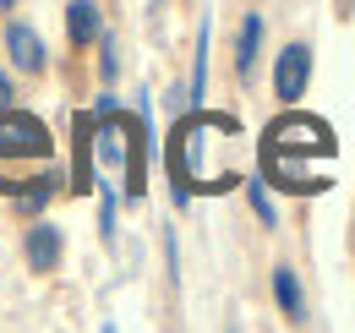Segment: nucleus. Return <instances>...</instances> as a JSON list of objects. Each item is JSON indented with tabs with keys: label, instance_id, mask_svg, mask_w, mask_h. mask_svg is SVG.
<instances>
[{
	"label": "nucleus",
	"instance_id": "8",
	"mask_svg": "<svg viewBox=\"0 0 355 333\" xmlns=\"http://www.w3.org/2000/svg\"><path fill=\"white\" fill-rule=\"evenodd\" d=\"M257 49H263V17L252 11V17L241 22V49H235V71H241V77H252V66H257Z\"/></svg>",
	"mask_w": 355,
	"mask_h": 333
},
{
	"label": "nucleus",
	"instance_id": "1",
	"mask_svg": "<svg viewBox=\"0 0 355 333\" xmlns=\"http://www.w3.org/2000/svg\"><path fill=\"white\" fill-rule=\"evenodd\" d=\"M328 153H334V131L317 121V115L290 110V115H279V121L263 131V180L311 197V191H322L328 180L306 164L311 159H328Z\"/></svg>",
	"mask_w": 355,
	"mask_h": 333
},
{
	"label": "nucleus",
	"instance_id": "11",
	"mask_svg": "<svg viewBox=\"0 0 355 333\" xmlns=\"http://www.w3.org/2000/svg\"><path fill=\"white\" fill-rule=\"evenodd\" d=\"M98 230H104V241H115V191L104 186V203H98Z\"/></svg>",
	"mask_w": 355,
	"mask_h": 333
},
{
	"label": "nucleus",
	"instance_id": "6",
	"mask_svg": "<svg viewBox=\"0 0 355 333\" xmlns=\"http://www.w3.org/2000/svg\"><path fill=\"white\" fill-rule=\"evenodd\" d=\"M273 300L290 323H306V300H301V284H295V268H273Z\"/></svg>",
	"mask_w": 355,
	"mask_h": 333
},
{
	"label": "nucleus",
	"instance_id": "7",
	"mask_svg": "<svg viewBox=\"0 0 355 333\" xmlns=\"http://www.w3.org/2000/svg\"><path fill=\"white\" fill-rule=\"evenodd\" d=\"M66 33H71V44H93L98 33H104L93 0H71V6H66Z\"/></svg>",
	"mask_w": 355,
	"mask_h": 333
},
{
	"label": "nucleus",
	"instance_id": "13",
	"mask_svg": "<svg viewBox=\"0 0 355 333\" xmlns=\"http://www.w3.org/2000/svg\"><path fill=\"white\" fill-rule=\"evenodd\" d=\"M11 6H17V0H0V11H11Z\"/></svg>",
	"mask_w": 355,
	"mask_h": 333
},
{
	"label": "nucleus",
	"instance_id": "2",
	"mask_svg": "<svg viewBox=\"0 0 355 333\" xmlns=\"http://www.w3.org/2000/svg\"><path fill=\"white\" fill-rule=\"evenodd\" d=\"M49 164V131L33 115H17V110H0V175L6 164Z\"/></svg>",
	"mask_w": 355,
	"mask_h": 333
},
{
	"label": "nucleus",
	"instance_id": "9",
	"mask_svg": "<svg viewBox=\"0 0 355 333\" xmlns=\"http://www.w3.org/2000/svg\"><path fill=\"white\" fill-rule=\"evenodd\" d=\"M246 191H252V213L273 230V224H279V208H273V197H268V180H263V175H252V180H246Z\"/></svg>",
	"mask_w": 355,
	"mask_h": 333
},
{
	"label": "nucleus",
	"instance_id": "5",
	"mask_svg": "<svg viewBox=\"0 0 355 333\" xmlns=\"http://www.w3.org/2000/svg\"><path fill=\"white\" fill-rule=\"evenodd\" d=\"M55 262H60V230H55V224H33V230H28V268H33V273H49Z\"/></svg>",
	"mask_w": 355,
	"mask_h": 333
},
{
	"label": "nucleus",
	"instance_id": "4",
	"mask_svg": "<svg viewBox=\"0 0 355 333\" xmlns=\"http://www.w3.org/2000/svg\"><path fill=\"white\" fill-rule=\"evenodd\" d=\"M6 49H11L17 71H33V77H39V71L49 66V55H44V39H39V33L28 28V22H11V28H6Z\"/></svg>",
	"mask_w": 355,
	"mask_h": 333
},
{
	"label": "nucleus",
	"instance_id": "3",
	"mask_svg": "<svg viewBox=\"0 0 355 333\" xmlns=\"http://www.w3.org/2000/svg\"><path fill=\"white\" fill-rule=\"evenodd\" d=\"M306 77H311V49L306 44H290V49L279 55V66H273V93H279L284 104H295V99L306 93Z\"/></svg>",
	"mask_w": 355,
	"mask_h": 333
},
{
	"label": "nucleus",
	"instance_id": "10",
	"mask_svg": "<svg viewBox=\"0 0 355 333\" xmlns=\"http://www.w3.org/2000/svg\"><path fill=\"white\" fill-rule=\"evenodd\" d=\"M98 49H104V55H98V77H104V83H115V71H121V49H115L110 33H98Z\"/></svg>",
	"mask_w": 355,
	"mask_h": 333
},
{
	"label": "nucleus",
	"instance_id": "12",
	"mask_svg": "<svg viewBox=\"0 0 355 333\" xmlns=\"http://www.w3.org/2000/svg\"><path fill=\"white\" fill-rule=\"evenodd\" d=\"M6 104H11V83L0 77V110H6Z\"/></svg>",
	"mask_w": 355,
	"mask_h": 333
}]
</instances>
